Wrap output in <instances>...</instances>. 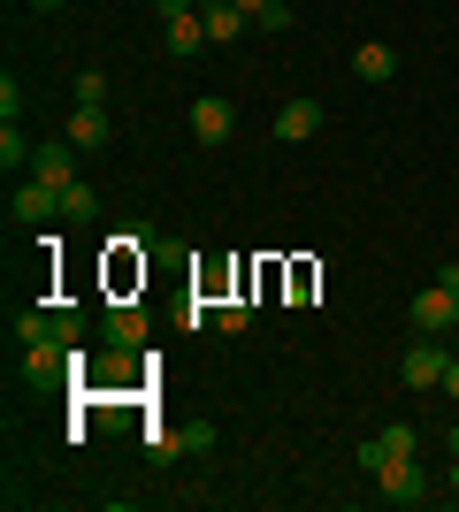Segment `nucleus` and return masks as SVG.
I'll use <instances>...</instances> for the list:
<instances>
[{
  "instance_id": "423d86ee",
  "label": "nucleus",
  "mask_w": 459,
  "mask_h": 512,
  "mask_svg": "<svg viewBox=\"0 0 459 512\" xmlns=\"http://www.w3.org/2000/svg\"><path fill=\"white\" fill-rule=\"evenodd\" d=\"M230 130H238V107L222 100V92H207V100H192V138H199V146H222Z\"/></svg>"
},
{
  "instance_id": "0eeeda50",
  "label": "nucleus",
  "mask_w": 459,
  "mask_h": 512,
  "mask_svg": "<svg viewBox=\"0 0 459 512\" xmlns=\"http://www.w3.org/2000/svg\"><path fill=\"white\" fill-rule=\"evenodd\" d=\"M146 337H153V321H146V306H108V352H146Z\"/></svg>"
},
{
  "instance_id": "f257e3e1",
  "label": "nucleus",
  "mask_w": 459,
  "mask_h": 512,
  "mask_svg": "<svg viewBox=\"0 0 459 512\" xmlns=\"http://www.w3.org/2000/svg\"><path fill=\"white\" fill-rule=\"evenodd\" d=\"M368 482H375V490H383V505H421V497L437 490V482L421 474V459H383V467H375Z\"/></svg>"
},
{
  "instance_id": "2eb2a0df",
  "label": "nucleus",
  "mask_w": 459,
  "mask_h": 512,
  "mask_svg": "<svg viewBox=\"0 0 459 512\" xmlns=\"http://www.w3.org/2000/svg\"><path fill=\"white\" fill-rule=\"evenodd\" d=\"M31 153H39V146L23 138V123H0V169H8V176H16V169H31Z\"/></svg>"
},
{
  "instance_id": "a878e982",
  "label": "nucleus",
  "mask_w": 459,
  "mask_h": 512,
  "mask_svg": "<svg viewBox=\"0 0 459 512\" xmlns=\"http://www.w3.org/2000/svg\"><path fill=\"white\" fill-rule=\"evenodd\" d=\"M31 8H62V0H31Z\"/></svg>"
},
{
  "instance_id": "1a4fd4ad",
  "label": "nucleus",
  "mask_w": 459,
  "mask_h": 512,
  "mask_svg": "<svg viewBox=\"0 0 459 512\" xmlns=\"http://www.w3.org/2000/svg\"><path fill=\"white\" fill-rule=\"evenodd\" d=\"M314 130H322V100H284L276 107V138H284V146H306Z\"/></svg>"
},
{
  "instance_id": "20e7f679",
  "label": "nucleus",
  "mask_w": 459,
  "mask_h": 512,
  "mask_svg": "<svg viewBox=\"0 0 459 512\" xmlns=\"http://www.w3.org/2000/svg\"><path fill=\"white\" fill-rule=\"evenodd\" d=\"M406 314H414V337H444V329H459V299L444 291V283H429Z\"/></svg>"
},
{
  "instance_id": "f03ea898",
  "label": "nucleus",
  "mask_w": 459,
  "mask_h": 512,
  "mask_svg": "<svg viewBox=\"0 0 459 512\" xmlns=\"http://www.w3.org/2000/svg\"><path fill=\"white\" fill-rule=\"evenodd\" d=\"M444 367H452V352H444L437 337H414V344H406V360H398V375H406V390H437Z\"/></svg>"
},
{
  "instance_id": "bb28decb",
  "label": "nucleus",
  "mask_w": 459,
  "mask_h": 512,
  "mask_svg": "<svg viewBox=\"0 0 459 512\" xmlns=\"http://www.w3.org/2000/svg\"><path fill=\"white\" fill-rule=\"evenodd\" d=\"M452 253H459V237H452Z\"/></svg>"
},
{
  "instance_id": "f3484780",
  "label": "nucleus",
  "mask_w": 459,
  "mask_h": 512,
  "mask_svg": "<svg viewBox=\"0 0 459 512\" xmlns=\"http://www.w3.org/2000/svg\"><path fill=\"white\" fill-rule=\"evenodd\" d=\"M62 214H69V222H92V214H100V192H92L85 176H77V184L62 192Z\"/></svg>"
},
{
  "instance_id": "4be33fe9",
  "label": "nucleus",
  "mask_w": 459,
  "mask_h": 512,
  "mask_svg": "<svg viewBox=\"0 0 459 512\" xmlns=\"http://www.w3.org/2000/svg\"><path fill=\"white\" fill-rule=\"evenodd\" d=\"M437 390H444V398H459V352H452V367H444V383H437Z\"/></svg>"
},
{
  "instance_id": "f8f14e48",
  "label": "nucleus",
  "mask_w": 459,
  "mask_h": 512,
  "mask_svg": "<svg viewBox=\"0 0 459 512\" xmlns=\"http://www.w3.org/2000/svg\"><path fill=\"white\" fill-rule=\"evenodd\" d=\"M161 46H169L176 62H184V54H199V46H215V39H207V16H199V8H192V16L161 23Z\"/></svg>"
},
{
  "instance_id": "9b49d317",
  "label": "nucleus",
  "mask_w": 459,
  "mask_h": 512,
  "mask_svg": "<svg viewBox=\"0 0 459 512\" xmlns=\"http://www.w3.org/2000/svg\"><path fill=\"white\" fill-rule=\"evenodd\" d=\"M69 146L77 153H92V146H108L115 138V123H108V107H77V115H69V130H62Z\"/></svg>"
},
{
  "instance_id": "b1692460",
  "label": "nucleus",
  "mask_w": 459,
  "mask_h": 512,
  "mask_svg": "<svg viewBox=\"0 0 459 512\" xmlns=\"http://www.w3.org/2000/svg\"><path fill=\"white\" fill-rule=\"evenodd\" d=\"M444 490H459V459H452V467H444Z\"/></svg>"
},
{
  "instance_id": "6ab92c4d",
  "label": "nucleus",
  "mask_w": 459,
  "mask_h": 512,
  "mask_svg": "<svg viewBox=\"0 0 459 512\" xmlns=\"http://www.w3.org/2000/svg\"><path fill=\"white\" fill-rule=\"evenodd\" d=\"M245 321H253V306H245V299H222V306H215V329H230V337H238Z\"/></svg>"
},
{
  "instance_id": "6e6552de",
  "label": "nucleus",
  "mask_w": 459,
  "mask_h": 512,
  "mask_svg": "<svg viewBox=\"0 0 459 512\" xmlns=\"http://www.w3.org/2000/svg\"><path fill=\"white\" fill-rule=\"evenodd\" d=\"M54 214H62V184H39V176L16 184V222L23 230H39V222H54Z\"/></svg>"
},
{
  "instance_id": "412c9836",
  "label": "nucleus",
  "mask_w": 459,
  "mask_h": 512,
  "mask_svg": "<svg viewBox=\"0 0 459 512\" xmlns=\"http://www.w3.org/2000/svg\"><path fill=\"white\" fill-rule=\"evenodd\" d=\"M146 8H153V16H161V23H176V16H192L199 0H146Z\"/></svg>"
},
{
  "instance_id": "4468645a",
  "label": "nucleus",
  "mask_w": 459,
  "mask_h": 512,
  "mask_svg": "<svg viewBox=\"0 0 459 512\" xmlns=\"http://www.w3.org/2000/svg\"><path fill=\"white\" fill-rule=\"evenodd\" d=\"M199 16H207V39H215V46L245 39V23H253V16H245V8H230V0H215V8H199Z\"/></svg>"
},
{
  "instance_id": "9d476101",
  "label": "nucleus",
  "mask_w": 459,
  "mask_h": 512,
  "mask_svg": "<svg viewBox=\"0 0 459 512\" xmlns=\"http://www.w3.org/2000/svg\"><path fill=\"white\" fill-rule=\"evenodd\" d=\"M69 153H77L69 138L39 146V153H31V176H39V184H62V192H69V184H77V161H69Z\"/></svg>"
},
{
  "instance_id": "a211bd4d",
  "label": "nucleus",
  "mask_w": 459,
  "mask_h": 512,
  "mask_svg": "<svg viewBox=\"0 0 459 512\" xmlns=\"http://www.w3.org/2000/svg\"><path fill=\"white\" fill-rule=\"evenodd\" d=\"M77 107H108V77L100 69H77Z\"/></svg>"
},
{
  "instance_id": "39448f33",
  "label": "nucleus",
  "mask_w": 459,
  "mask_h": 512,
  "mask_svg": "<svg viewBox=\"0 0 459 512\" xmlns=\"http://www.w3.org/2000/svg\"><path fill=\"white\" fill-rule=\"evenodd\" d=\"M69 375V344H54V337H39V344H23V383L31 390H46V383H62Z\"/></svg>"
},
{
  "instance_id": "aec40b11",
  "label": "nucleus",
  "mask_w": 459,
  "mask_h": 512,
  "mask_svg": "<svg viewBox=\"0 0 459 512\" xmlns=\"http://www.w3.org/2000/svg\"><path fill=\"white\" fill-rule=\"evenodd\" d=\"M77 337H85V321H77V314H54V344H69V352H77Z\"/></svg>"
},
{
  "instance_id": "5701e85b",
  "label": "nucleus",
  "mask_w": 459,
  "mask_h": 512,
  "mask_svg": "<svg viewBox=\"0 0 459 512\" xmlns=\"http://www.w3.org/2000/svg\"><path fill=\"white\" fill-rule=\"evenodd\" d=\"M437 283H444V291H452V299H459V253L444 260V276H437Z\"/></svg>"
},
{
  "instance_id": "ddd939ff",
  "label": "nucleus",
  "mask_w": 459,
  "mask_h": 512,
  "mask_svg": "<svg viewBox=\"0 0 459 512\" xmlns=\"http://www.w3.org/2000/svg\"><path fill=\"white\" fill-rule=\"evenodd\" d=\"M352 77H360V85H391V77H398V54L383 39H368L360 54H352Z\"/></svg>"
},
{
  "instance_id": "393cba45",
  "label": "nucleus",
  "mask_w": 459,
  "mask_h": 512,
  "mask_svg": "<svg viewBox=\"0 0 459 512\" xmlns=\"http://www.w3.org/2000/svg\"><path fill=\"white\" fill-rule=\"evenodd\" d=\"M444 444H452V459H459V428H452V436H444Z\"/></svg>"
},
{
  "instance_id": "7ed1b4c3",
  "label": "nucleus",
  "mask_w": 459,
  "mask_h": 512,
  "mask_svg": "<svg viewBox=\"0 0 459 512\" xmlns=\"http://www.w3.org/2000/svg\"><path fill=\"white\" fill-rule=\"evenodd\" d=\"M383 459H421V428L414 421H391L383 428V436H368V444H360V467H383Z\"/></svg>"
},
{
  "instance_id": "dca6fc26",
  "label": "nucleus",
  "mask_w": 459,
  "mask_h": 512,
  "mask_svg": "<svg viewBox=\"0 0 459 512\" xmlns=\"http://www.w3.org/2000/svg\"><path fill=\"white\" fill-rule=\"evenodd\" d=\"M230 8H245L261 31H291V0H230Z\"/></svg>"
}]
</instances>
